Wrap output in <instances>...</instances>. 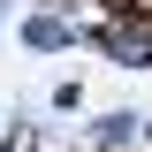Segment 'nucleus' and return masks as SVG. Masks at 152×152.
<instances>
[{"mask_svg":"<svg viewBox=\"0 0 152 152\" xmlns=\"http://www.w3.org/2000/svg\"><path fill=\"white\" fill-rule=\"evenodd\" d=\"M107 46H114L122 61H152V15H137V23H114V31H107Z\"/></svg>","mask_w":152,"mask_h":152,"instance_id":"f257e3e1","label":"nucleus"},{"mask_svg":"<svg viewBox=\"0 0 152 152\" xmlns=\"http://www.w3.org/2000/svg\"><path fill=\"white\" fill-rule=\"evenodd\" d=\"M99 137H107V145H129V137H137V122H129V114H107V129H99Z\"/></svg>","mask_w":152,"mask_h":152,"instance_id":"7ed1b4c3","label":"nucleus"},{"mask_svg":"<svg viewBox=\"0 0 152 152\" xmlns=\"http://www.w3.org/2000/svg\"><path fill=\"white\" fill-rule=\"evenodd\" d=\"M31 46H69V23H53V15H38V23H31Z\"/></svg>","mask_w":152,"mask_h":152,"instance_id":"f03ea898","label":"nucleus"}]
</instances>
